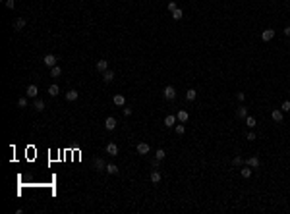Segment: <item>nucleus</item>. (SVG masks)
I'll list each match as a JSON object with an SVG mask.
<instances>
[{"instance_id":"1","label":"nucleus","mask_w":290,"mask_h":214,"mask_svg":"<svg viewBox=\"0 0 290 214\" xmlns=\"http://www.w3.org/2000/svg\"><path fill=\"white\" fill-rule=\"evenodd\" d=\"M162 97H165L166 100H174V98H176V89L172 85H166L165 91H162Z\"/></svg>"},{"instance_id":"2","label":"nucleus","mask_w":290,"mask_h":214,"mask_svg":"<svg viewBox=\"0 0 290 214\" xmlns=\"http://www.w3.org/2000/svg\"><path fill=\"white\" fill-rule=\"evenodd\" d=\"M43 64H45L46 67H54V66H58V60H56L54 54H46L45 58H43Z\"/></svg>"},{"instance_id":"3","label":"nucleus","mask_w":290,"mask_h":214,"mask_svg":"<svg viewBox=\"0 0 290 214\" xmlns=\"http://www.w3.org/2000/svg\"><path fill=\"white\" fill-rule=\"evenodd\" d=\"M116 118H112V116H108L107 120H104V129H108V131H112V129L116 127Z\"/></svg>"},{"instance_id":"4","label":"nucleus","mask_w":290,"mask_h":214,"mask_svg":"<svg viewBox=\"0 0 290 214\" xmlns=\"http://www.w3.org/2000/svg\"><path fill=\"white\" fill-rule=\"evenodd\" d=\"M271 118H273V122L281 123V122H282V118H284V112H282V110H277V108H275V110L271 112Z\"/></svg>"},{"instance_id":"5","label":"nucleus","mask_w":290,"mask_h":214,"mask_svg":"<svg viewBox=\"0 0 290 214\" xmlns=\"http://www.w3.org/2000/svg\"><path fill=\"white\" fill-rule=\"evenodd\" d=\"M176 122H178V118L174 116V114H168V116L165 118V126L166 127H174V126H176Z\"/></svg>"},{"instance_id":"6","label":"nucleus","mask_w":290,"mask_h":214,"mask_svg":"<svg viewBox=\"0 0 290 214\" xmlns=\"http://www.w3.org/2000/svg\"><path fill=\"white\" fill-rule=\"evenodd\" d=\"M93 164H95V170H97V172H104V170H107V164H104L103 158H95Z\"/></svg>"},{"instance_id":"7","label":"nucleus","mask_w":290,"mask_h":214,"mask_svg":"<svg viewBox=\"0 0 290 214\" xmlns=\"http://www.w3.org/2000/svg\"><path fill=\"white\" fill-rule=\"evenodd\" d=\"M135 150H138V154H147L151 149H149V145H147V143H138V147H135Z\"/></svg>"},{"instance_id":"8","label":"nucleus","mask_w":290,"mask_h":214,"mask_svg":"<svg viewBox=\"0 0 290 214\" xmlns=\"http://www.w3.org/2000/svg\"><path fill=\"white\" fill-rule=\"evenodd\" d=\"M273 37H275V31H273V29H265V31L261 33V39L265 41V43H269V41H271Z\"/></svg>"},{"instance_id":"9","label":"nucleus","mask_w":290,"mask_h":214,"mask_svg":"<svg viewBox=\"0 0 290 214\" xmlns=\"http://www.w3.org/2000/svg\"><path fill=\"white\" fill-rule=\"evenodd\" d=\"M251 170H254V168H250L247 164H246V166H242V170H240V176L244 177V179H247V177H251Z\"/></svg>"},{"instance_id":"10","label":"nucleus","mask_w":290,"mask_h":214,"mask_svg":"<svg viewBox=\"0 0 290 214\" xmlns=\"http://www.w3.org/2000/svg\"><path fill=\"white\" fill-rule=\"evenodd\" d=\"M112 102L116 104V106H124V104H126V97L124 95H114L112 97Z\"/></svg>"},{"instance_id":"11","label":"nucleus","mask_w":290,"mask_h":214,"mask_svg":"<svg viewBox=\"0 0 290 214\" xmlns=\"http://www.w3.org/2000/svg\"><path fill=\"white\" fill-rule=\"evenodd\" d=\"M107 154H110V156H118V147H116L114 143H108V145H107Z\"/></svg>"},{"instance_id":"12","label":"nucleus","mask_w":290,"mask_h":214,"mask_svg":"<svg viewBox=\"0 0 290 214\" xmlns=\"http://www.w3.org/2000/svg\"><path fill=\"white\" fill-rule=\"evenodd\" d=\"M37 95H39V89H37V85H29V87H27V97H29V98H37Z\"/></svg>"},{"instance_id":"13","label":"nucleus","mask_w":290,"mask_h":214,"mask_svg":"<svg viewBox=\"0 0 290 214\" xmlns=\"http://www.w3.org/2000/svg\"><path fill=\"white\" fill-rule=\"evenodd\" d=\"M246 164L250 166V168H259V158H257V156H251V158L246 160Z\"/></svg>"},{"instance_id":"14","label":"nucleus","mask_w":290,"mask_h":214,"mask_svg":"<svg viewBox=\"0 0 290 214\" xmlns=\"http://www.w3.org/2000/svg\"><path fill=\"white\" fill-rule=\"evenodd\" d=\"M176 118H178V122H180V123H186L188 118H189V114H188L186 110H180V112L176 114Z\"/></svg>"},{"instance_id":"15","label":"nucleus","mask_w":290,"mask_h":214,"mask_svg":"<svg viewBox=\"0 0 290 214\" xmlns=\"http://www.w3.org/2000/svg\"><path fill=\"white\" fill-rule=\"evenodd\" d=\"M25 25H27V21H25L23 18H19V19H15V23H14V29H15V31H22V29L25 27Z\"/></svg>"},{"instance_id":"16","label":"nucleus","mask_w":290,"mask_h":214,"mask_svg":"<svg viewBox=\"0 0 290 214\" xmlns=\"http://www.w3.org/2000/svg\"><path fill=\"white\" fill-rule=\"evenodd\" d=\"M97 70L101 71V74H104V71L108 70V62H107V60H99V62H97Z\"/></svg>"},{"instance_id":"17","label":"nucleus","mask_w":290,"mask_h":214,"mask_svg":"<svg viewBox=\"0 0 290 214\" xmlns=\"http://www.w3.org/2000/svg\"><path fill=\"white\" fill-rule=\"evenodd\" d=\"M112 79H114V71H112V70H107V71L103 74V81H104V83H110Z\"/></svg>"},{"instance_id":"18","label":"nucleus","mask_w":290,"mask_h":214,"mask_svg":"<svg viewBox=\"0 0 290 214\" xmlns=\"http://www.w3.org/2000/svg\"><path fill=\"white\" fill-rule=\"evenodd\" d=\"M151 183H161V172H157V170H153L151 172Z\"/></svg>"},{"instance_id":"19","label":"nucleus","mask_w":290,"mask_h":214,"mask_svg":"<svg viewBox=\"0 0 290 214\" xmlns=\"http://www.w3.org/2000/svg\"><path fill=\"white\" fill-rule=\"evenodd\" d=\"M104 172H108L110 176H116L120 170H118V166H116V164H107V170H104Z\"/></svg>"},{"instance_id":"20","label":"nucleus","mask_w":290,"mask_h":214,"mask_svg":"<svg viewBox=\"0 0 290 214\" xmlns=\"http://www.w3.org/2000/svg\"><path fill=\"white\" fill-rule=\"evenodd\" d=\"M186 98H188V100H196V98H197V91H196V89H188V91H186Z\"/></svg>"},{"instance_id":"21","label":"nucleus","mask_w":290,"mask_h":214,"mask_svg":"<svg viewBox=\"0 0 290 214\" xmlns=\"http://www.w3.org/2000/svg\"><path fill=\"white\" fill-rule=\"evenodd\" d=\"M33 106H35L37 112H43V110H45V102L41 100V98H35V104H33Z\"/></svg>"},{"instance_id":"22","label":"nucleus","mask_w":290,"mask_h":214,"mask_svg":"<svg viewBox=\"0 0 290 214\" xmlns=\"http://www.w3.org/2000/svg\"><path fill=\"white\" fill-rule=\"evenodd\" d=\"M236 116H238V118H247V108H246V106H238Z\"/></svg>"},{"instance_id":"23","label":"nucleus","mask_w":290,"mask_h":214,"mask_svg":"<svg viewBox=\"0 0 290 214\" xmlns=\"http://www.w3.org/2000/svg\"><path fill=\"white\" fill-rule=\"evenodd\" d=\"M77 97H80V93H77V91H68V93H66V100H70V102L76 100Z\"/></svg>"},{"instance_id":"24","label":"nucleus","mask_w":290,"mask_h":214,"mask_svg":"<svg viewBox=\"0 0 290 214\" xmlns=\"http://www.w3.org/2000/svg\"><path fill=\"white\" fill-rule=\"evenodd\" d=\"M174 131H176V135H184L186 133V126H184V123H176V126H174Z\"/></svg>"},{"instance_id":"25","label":"nucleus","mask_w":290,"mask_h":214,"mask_svg":"<svg viewBox=\"0 0 290 214\" xmlns=\"http://www.w3.org/2000/svg\"><path fill=\"white\" fill-rule=\"evenodd\" d=\"M58 93H60V87H58L56 83H54V85H50V87H49V95H50V97H56Z\"/></svg>"},{"instance_id":"26","label":"nucleus","mask_w":290,"mask_h":214,"mask_svg":"<svg viewBox=\"0 0 290 214\" xmlns=\"http://www.w3.org/2000/svg\"><path fill=\"white\" fill-rule=\"evenodd\" d=\"M246 126H247V127H251V129H254V127L257 126V122H255V118H254V116H247V118H246Z\"/></svg>"},{"instance_id":"27","label":"nucleus","mask_w":290,"mask_h":214,"mask_svg":"<svg viewBox=\"0 0 290 214\" xmlns=\"http://www.w3.org/2000/svg\"><path fill=\"white\" fill-rule=\"evenodd\" d=\"M60 74H62L60 66H54V67H50V77H60Z\"/></svg>"},{"instance_id":"28","label":"nucleus","mask_w":290,"mask_h":214,"mask_svg":"<svg viewBox=\"0 0 290 214\" xmlns=\"http://www.w3.org/2000/svg\"><path fill=\"white\" fill-rule=\"evenodd\" d=\"M182 15H184V14H182V10H180V8H176V10H174V12H172V19H176V21H180V19H182Z\"/></svg>"},{"instance_id":"29","label":"nucleus","mask_w":290,"mask_h":214,"mask_svg":"<svg viewBox=\"0 0 290 214\" xmlns=\"http://www.w3.org/2000/svg\"><path fill=\"white\" fill-rule=\"evenodd\" d=\"M166 156V153H165V149H157V153H155V158H159V160H162Z\"/></svg>"},{"instance_id":"30","label":"nucleus","mask_w":290,"mask_h":214,"mask_svg":"<svg viewBox=\"0 0 290 214\" xmlns=\"http://www.w3.org/2000/svg\"><path fill=\"white\" fill-rule=\"evenodd\" d=\"M232 164H234V166H244V160H242V156H234Z\"/></svg>"},{"instance_id":"31","label":"nucleus","mask_w":290,"mask_h":214,"mask_svg":"<svg viewBox=\"0 0 290 214\" xmlns=\"http://www.w3.org/2000/svg\"><path fill=\"white\" fill-rule=\"evenodd\" d=\"M281 110H282V112H290V100H284V102H282Z\"/></svg>"},{"instance_id":"32","label":"nucleus","mask_w":290,"mask_h":214,"mask_svg":"<svg viewBox=\"0 0 290 214\" xmlns=\"http://www.w3.org/2000/svg\"><path fill=\"white\" fill-rule=\"evenodd\" d=\"M18 106H19V108H25V106H27V98H25V97H22V98L18 100Z\"/></svg>"},{"instance_id":"33","label":"nucleus","mask_w":290,"mask_h":214,"mask_svg":"<svg viewBox=\"0 0 290 214\" xmlns=\"http://www.w3.org/2000/svg\"><path fill=\"white\" fill-rule=\"evenodd\" d=\"M166 8H168V12H170V14H172V12H174V10H176V8H178V4H176V2H174V0H172V2H168V6H166Z\"/></svg>"},{"instance_id":"34","label":"nucleus","mask_w":290,"mask_h":214,"mask_svg":"<svg viewBox=\"0 0 290 214\" xmlns=\"http://www.w3.org/2000/svg\"><path fill=\"white\" fill-rule=\"evenodd\" d=\"M246 139H247V141H255V139H257V135H255V131H250V133L246 135Z\"/></svg>"},{"instance_id":"35","label":"nucleus","mask_w":290,"mask_h":214,"mask_svg":"<svg viewBox=\"0 0 290 214\" xmlns=\"http://www.w3.org/2000/svg\"><path fill=\"white\" fill-rule=\"evenodd\" d=\"M151 166H153V168H159V166H161V160H159V158H151Z\"/></svg>"},{"instance_id":"36","label":"nucleus","mask_w":290,"mask_h":214,"mask_svg":"<svg viewBox=\"0 0 290 214\" xmlns=\"http://www.w3.org/2000/svg\"><path fill=\"white\" fill-rule=\"evenodd\" d=\"M6 6H8L10 10H12V8L15 6V2H14V0H6Z\"/></svg>"},{"instance_id":"37","label":"nucleus","mask_w":290,"mask_h":214,"mask_svg":"<svg viewBox=\"0 0 290 214\" xmlns=\"http://www.w3.org/2000/svg\"><path fill=\"white\" fill-rule=\"evenodd\" d=\"M236 98H238L240 102H244V98H246V95H244V93H238V95H236Z\"/></svg>"},{"instance_id":"38","label":"nucleus","mask_w":290,"mask_h":214,"mask_svg":"<svg viewBox=\"0 0 290 214\" xmlns=\"http://www.w3.org/2000/svg\"><path fill=\"white\" fill-rule=\"evenodd\" d=\"M124 114L126 116H131V108H124Z\"/></svg>"},{"instance_id":"39","label":"nucleus","mask_w":290,"mask_h":214,"mask_svg":"<svg viewBox=\"0 0 290 214\" xmlns=\"http://www.w3.org/2000/svg\"><path fill=\"white\" fill-rule=\"evenodd\" d=\"M284 35H286V37H290V27H284V31H282Z\"/></svg>"}]
</instances>
